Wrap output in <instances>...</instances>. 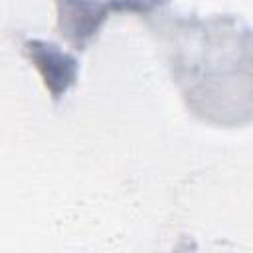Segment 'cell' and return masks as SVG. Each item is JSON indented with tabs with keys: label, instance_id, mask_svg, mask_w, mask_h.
Listing matches in <instances>:
<instances>
[{
	"label": "cell",
	"instance_id": "obj_1",
	"mask_svg": "<svg viewBox=\"0 0 253 253\" xmlns=\"http://www.w3.org/2000/svg\"><path fill=\"white\" fill-rule=\"evenodd\" d=\"M55 4L59 36L75 49H85L113 12H148L156 0H55Z\"/></svg>",
	"mask_w": 253,
	"mask_h": 253
},
{
	"label": "cell",
	"instance_id": "obj_2",
	"mask_svg": "<svg viewBox=\"0 0 253 253\" xmlns=\"http://www.w3.org/2000/svg\"><path fill=\"white\" fill-rule=\"evenodd\" d=\"M24 51L32 59V63L40 69L47 91L53 101H59L67 89L77 81L79 63L73 55L61 51L55 43L43 40H28L24 43Z\"/></svg>",
	"mask_w": 253,
	"mask_h": 253
}]
</instances>
